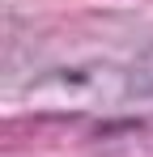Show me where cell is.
<instances>
[{
	"mask_svg": "<svg viewBox=\"0 0 153 157\" xmlns=\"http://www.w3.org/2000/svg\"><path fill=\"white\" fill-rule=\"evenodd\" d=\"M128 81H132V94H153V51H145L136 64H132Z\"/></svg>",
	"mask_w": 153,
	"mask_h": 157,
	"instance_id": "1",
	"label": "cell"
}]
</instances>
